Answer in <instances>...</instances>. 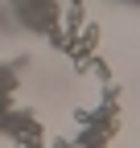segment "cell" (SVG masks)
Here are the masks:
<instances>
[{
  "label": "cell",
  "mask_w": 140,
  "mask_h": 148,
  "mask_svg": "<svg viewBox=\"0 0 140 148\" xmlns=\"http://www.w3.org/2000/svg\"><path fill=\"white\" fill-rule=\"evenodd\" d=\"M99 37H103V29H99L95 21H86V25H82V33L74 37L78 45H70V53H78V58H86V53H91V49L99 45Z\"/></svg>",
  "instance_id": "obj_1"
},
{
  "label": "cell",
  "mask_w": 140,
  "mask_h": 148,
  "mask_svg": "<svg viewBox=\"0 0 140 148\" xmlns=\"http://www.w3.org/2000/svg\"><path fill=\"white\" fill-rule=\"evenodd\" d=\"M86 66L95 70V78H103V82H107V62H99V58H86Z\"/></svg>",
  "instance_id": "obj_2"
}]
</instances>
